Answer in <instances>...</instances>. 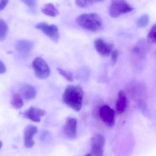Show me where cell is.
Returning <instances> with one entry per match:
<instances>
[{"label":"cell","instance_id":"14","mask_svg":"<svg viewBox=\"0 0 156 156\" xmlns=\"http://www.w3.org/2000/svg\"><path fill=\"white\" fill-rule=\"evenodd\" d=\"M127 106V99L123 91L118 92L116 102V112L118 114H122L125 112Z\"/></svg>","mask_w":156,"mask_h":156},{"label":"cell","instance_id":"13","mask_svg":"<svg viewBox=\"0 0 156 156\" xmlns=\"http://www.w3.org/2000/svg\"><path fill=\"white\" fill-rule=\"evenodd\" d=\"M19 92L22 98L26 100H33L36 96V89L31 84H23L20 87Z\"/></svg>","mask_w":156,"mask_h":156},{"label":"cell","instance_id":"18","mask_svg":"<svg viewBox=\"0 0 156 156\" xmlns=\"http://www.w3.org/2000/svg\"><path fill=\"white\" fill-rule=\"evenodd\" d=\"M8 30L7 24L3 19L0 18V41H3L6 38Z\"/></svg>","mask_w":156,"mask_h":156},{"label":"cell","instance_id":"22","mask_svg":"<svg viewBox=\"0 0 156 156\" xmlns=\"http://www.w3.org/2000/svg\"><path fill=\"white\" fill-rule=\"evenodd\" d=\"M29 9L34 12L35 11L37 6V0H21Z\"/></svg>","mask_w":156,"mask_h":156},{"label":"cell","instance_id":"23","mask_svg":"<svg viewBox=\"0 0 156 156\" xmlns=\"http://www.w3.org/2000/svg\"><path fill=\"white\" fill-rule=\"evenodd\" d=\"M111 60L114 64H115L118 60L119 54L117 50H114L111 52Z\"/></svg>","mask_w":156,"mask_h":156},{"label":"cell","instance_id":"4","mask_svg":"<svg viewBox=\"0 0 156 156\" xmlns=\"http://www.w3.org/2000/svg\"><path fill=\"white\" fill-rule=\"evenodd\" d=\"M32 67L36 76L39 79H47L50 75V69L47 63L43 58H36L32 63Z\"/></svg>","mask_w":156,"mask_h":156},{"label":"cell","instance_id":"26","mask_svg":"<svg viewBox=\"0 0 156 156\" xmlns=\"http://www.w3.org/2000/svg\"><path fill=\"white\" fill-rule=\"evenodd\" d=\"M3 146L2 142V141H0V150H1V148H2V147Z\"/></svg>","mask_w":156,"mask_h":156},{"label":"cell","instance_id":"9","mask_svg":"<svg viewBox=\"0 0 156 156\" xmlns=\"http://www.w3.org/2000/svg\"><path fill=\"white\" fill-rule=\"evenodd\" d=\"M37 132L38 128L35 126L29 125L25 127L24 132V140L26 147L30 148L34 146V137Z\"/></svg>","mask_w":156,"mask_h":156},{"label":"cell","instance_id":"16","mask_svg":"<svg viewBox=\"0 0 156 156\" xmlns=\"http://www.w3.org/2000/svg\"><path fill=\"white\" fill-rule=\"evenodd\" d=\"M11 104L15 109H21L24 105V101L21 95L19 94H14L11 99Z\"/></svg>","mask_w":156,"mask_h":156},{"label":"cell","instance_id":"19","mask_svg":"<svg viewBox=\"0 0 156 156\" xmlns=\"http://www.w3.org/2000/svg\"><path fill=\"white\" fill-rule=\"evenodd\" d=\"M150 21V18L148 14H144L137 19L136 24L140 28H145L148 26Z\"/></svg>","mask_w":156,"mask_h":156},{"label":"cell","instance_id":"10","mask_svg":"<svg viewBox=\"0 0 156 156\" xmlns=\"http://www.w3.org/2000/svg\"><path fill=\"white\" fill-rule=\"evenodd\" d=\"M64 134L69 138L74 139L77 134V121L72 117L67 118L63 128Z\"/></svg>","mask_w":156,"mask_h":156},{"label":"cell","instance_id":"2","mask_svg":"<svg viewBox=\"0 0 156 156\" xmlns=\"http://www.w3.org/2000/svg\"><path fill=\"white\" fill-rule=\"evenodd\" d=\"M76 22L82 28L92 32L101 31L104 24L102 17L96 13H88L79 16Z\"/></svg>","mask_w":156,"mask_h":156},{"label":"cell","instance_id":"24","mask_svg":"<svg viewBox=\"0 0 156 156\" xmlns=\"http://www.w3.org/2000/svg\"><path fill=\"white\" fill-rule=\"evenodd\" d=\"M9 0H0V11L3 10L8 4Z\"/></svg>","mask_w":156,"mask_h":156},{"label":"cell","instance_id":"15","mask_svg":"<svg viewBox=\"0 0 156 156\" xmlns=\"http://www.w3.org/2000/svg\"><path fill=\"white\" fill-rule=\"evenodd\" d=\"M41 10L42 12L46 15L52 17H55L59 14L58 10L52 3L47 4Z\"/></svg>","mask_w":156,"mask_h":156},{"label":"cell","instance_id":"17","mask_svg":"<svg viewBox=\"0 0 156 156\" xmlns=\"http://www.w3.org/2000/svg\"><path fill=\"white\" fill-rule=\"evenodd\" d=\"M104 0H75L77 5L81 8H87Z\"/></svg>","mask_w":156,"mask_h":156},{"label":"cell","instance_id":"21","mask_svg":"<svg viewBox=\"0 0 156 156\" xmlns=\"http://www.w3.org/2000/svg\"><path fill=\"white\" fill-rule=\"evenodd\" d=\"M57 70L60 75H61L67 80L70 82H73L74 81V78L71 72L60 68H57Z\"/></svg>","mask_w":156,"mask_h":156},{"label":"cell","instance_id":"6","mask_svg":"<svg viewBox=\"0 0 156 156\" xmlns=\"http://www.w3.org/2000/svg\"><path fill=\"white\" fill-rule=\"evenodd\" d=\"M105 138L102 135L98 134L91 139L92 154L93 156H103V147Z\"/></svg>","mask_w":156,"mask_h":156},{"label":"cell","instance_id":"7","mask_svg":"<svg viewBox=\"0 0 156 156\" xmlns=\"http://www.w3.org/2000/svg\"><path fill=\"white\" fill-rule=\"evenodd\" d=\"M100 116L105 124L112 127L115 123V112L107 105L102 106L100 109Z\"/></svg>","mask_w":156,"mask_h":156},{"label":"cell","instance_id":"25","mask_svg":"<svg viewBox=\"0 0 156 156\" xmlns=\"http://www.w3.org/2000/svg\"><path fill=\"white\" fill-rule=\"evenodd\" d=\"M6 68L2 61L0 60V74H3L6 72Z\"/></svg>","mask_w":156,"mask_h":156},{"label":"cell","instance_id":"1","mask_svg":"<svg viewBox=\"0 0 156 156\" xmlns=\"http://www.w3.org/2000/svg\"><path fill=\"white\" fill-rule=\"evenodd\" d=\"M63 102L67 106L76 112L82 108L83 101V91L79 86H68L62 96Z\"/></svg>","mask_w":156,"mask_h":156},{"label":"cell","instance_id":"5","mask_svg":"<svg viewBox=\"0 0 156 156\" xmlns=\"http://www.w3.org/2000/svg\"><path fill=\"white\" fill-rule=\"evenodd\" d=\"M36 28L42 31L45 35L52 41L57 43L59 39V31L57 27L54 24H49L42 22L37 24Z\"/></svg>","mask_w":156,"mask_h":156},{"label":"cell","instance_id":"3","mask_svg":"<svg viewBox=\"0 0 156 156\" xmlns=\"http://www.w3.org/2000/svg\"><path fill=\"white\" fill-rule=\"evenodd\" d=\"M134 9L125 0H111L109 13L112 17L117 18L122 15L132 12Z\"/></svg>","mask_w":156,"mask_h":156},{"label":"cell","instance_id":"27","mask_svg":"<svg viewBox=\"0 0 156 156\" xmlns=\"http://www.w3.org/2000/svg\"><path fill=\"white\" fill-rule=\"evenodd\" d=\"M85 156H92L91 154H88L86 155Z\"/></svg>","mask_w":156,"mask_h":156},{"label":"cell","instance_id":"20","mask_svg":"<svg viewBox=\"0 0 156 156\" xmlns=\"http://www.w3.org/2000/svg\"><path fill=\"white\" fill-rule=\"evenodd\" d=\"M147 41L152 44H155L156 42V26L154 25L151 27L147 36Z\"/></svg>","mask_w":156,"mask_h":156},{"label":"cell","instance_id":"11","mask_svg":"<svg viewBox=\"0 0 156 156\" xmlns=\"http://www.w3.org/2000/svg\"><path fill=\"white\" fill-rule=\"evenodd\" d=\"M94 47L97 52L103 56H108L112 52V45L102 38H97L95 40Z\"/></svg>","mask_w":156,"mask_h":156},{"label":"cell","instance_id":"12","mask_svg":"<svg viewBox=\"0 0 156 156\" xmlns=\"http://www.w3.org/2000/svg\"><path fill=\"white\" fill-rule=\"evenodd\" d=\"M34 46V43L28 40H19L15 44L16 51L23 56L28 55L33 50Z\"/></svg>","mask_w":156,"mask_h":156},{"label":"cell","instance_id":"8","mask_svg":"<svg viewBox=\"0 0 156 156\" xmlns=\"http://www.w3.org/2000/svg\"><path fill=\"white\" fill-rule=\"evenodd\" d=\"M45 114L46 112L45 110L32 106L23 113L25 118L35 122H39L41 121V117Z\"/></svg>","mask_w":156,"mask_h":156}]
</instances>
